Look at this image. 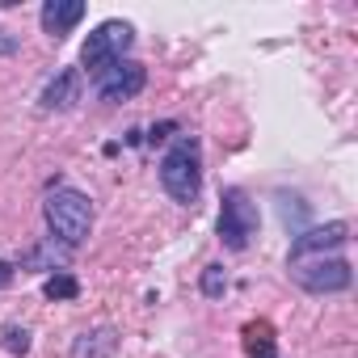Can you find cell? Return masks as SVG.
<instances>
[{
    "label": "cell",
    "instance_id": "6da1fadb",
    "mask_svg": "<svg viewBox=\"0 0 358 358\" xmlns=\"http://www.w3.org/2000/svg\"><path fill=\"white\" fill-rule=\"evenodd\" d=\"M160 186L173 203L194 207L203 194V148L194 135H177V143L160 160Z\"/></svg>",
    "mask_w": 358,
    "mask_h": 358
},
{
    "label": "cell",
    "instance_id": "7a4b0ae2",
    "mask_svg": "<svg viewBox=\"0 0 358 358\" xmlns=\"http://www.w3.org/2000/svg\"><path fill=\"white\" fill-rule=\"evenodd\" d=\"M43 215H47L51 236H59L64 245H80L89 236V228H93V203L72 186L51 190L47 203H43Z\"/></svg>",
    "mask_w": 358,
    "mask_h": 358
},
{
    "label": "cell",
    "instance_id": "3957f363",
    "mask_svg": "<svg viewBox=\"0 0 358 358\" xmlns=\"http://www.w3.org/2000/svg\"><path fill=\"white\" fill-rule=\"evenodd\" d=\"M131 43H135V30L127 26V22H101L93 34H89V43L80 47V64H85V72L97 80V76H106L114 64H122V55L131 51Z\"/></svg>",
    "mask_w": 358,
    "mask_h": 358
},
{
    "label": "cell",
    "instance_id": "277c9868",
    "mask_svg": "<svg viewBox=\"0 0 358 358\" xmlns=\"http://www.w3.org/2000/svg\"><path fill=\"white\" fill-rule=\"evenodd\" d=\"M257 207L249 203L245 190H224V207H220V241L228 249H249L253 236H257Z\"/></svg>",
    "mask_w": 358,
    "mask_h": 358
},
{
    "label": "cell",
    "instance_id": "5b68a950",
    "mask_svg": "<svg viewBox=\"0 0 358 358\" xmlns=\"http://www.w3.org/2000/svg\"><path fill=\"white\" fill-rule=\"evenodd\" d=\"M291 274L312 295H333V291H345L354 282V270L341 257H329V262L324 257H303V262H291Z\"/></svg>",
    "mask_w": 358,
    "mask_h": 358
},
{
    "label": "cell",
    "instance_id": "8992f818",
    "mask_svg": "<svg viewBox=\"0 0 358 358\" xmlns=\"http://www.w3.org/2000/svg\"><path fill=\"white\" fill-rule=\"evenodd\" d=\"M143 85H148V72H143V64H135V59H122V64H114L106 76H97L101 101H131Z\"/></svg>",
    "mask_w": 358,
    "mask_h": 358
},
{
    "label": "cell",
    "instance_id": "52a82bcc",
    "mask_svg": "<svg viewBox=\"0 0 358 358\" xmlns=\"http://www.w3.org/2000/svg\"><path fill=\"white\" fill-rule=\"evenodd\" d=\"M345 241H350V224H341V220H333V224H324V228H308V232L295 236V245H291V262L324 257L329 249H341Z\"/></svg>",
    "mask_w": 358,
    "mask_h": 358
},
{
    "label": "cell",
    "instance_id": "ba28073f",
    "mask_svg": "<svg viewBox=\"0 0 358 358\" xmlns=\"http://www.w3.org/2000/svg\"><path fill=\"white\" fill-rule=\"evenodd\" d=\"M80 17H85V0H47L43 5V30L51 38L72 34V26H80Z\"/></svg>",
    "mask_w": 358,
    "mask_h": 358
},
{
    "label": "cell",
    "instance_id": "9c48e42d",
    "mask_svg": "<svg viewBox=\"0 0 358 358\" xmlns=\"http://www.w3.org/2000/svg\"><path fill=\"white\" fill-rule=\"evenodd\" d=\"M80 101V72L64 68L47 89H43V110H72Z\"/></svg>",
    "mask_w": 358,
    "mask_h": 358
},
{
    "label": "cell",
    "instance_id": "30bf717a",
    "mask_svg": "<svg viewBox=\"0 0 358 358\" xmlns=\"http://www.w3.org/2000/svg\"><path fill=\"white\" fill-rule=\"evenodd\" d=\"M241 337H245V354H249V358H274V354H278V341H274L270 320H249Z\"/></svg>",
    "mask_w": 358,
    "mask_h": 358
},
{
    "label": "cell",
    "instance_id": "8fae6325",
    "mask_svg": "<svg viewBox=\"0 0 358 358\" xmlns=\"http://www.w3.org/2000/svg\"><path fill=\"white\" fill-rule=\"evenodd\" d=\"M118 350V333L114 329H97L72 341V358H110Z\"/></svg>",
    "mask_w": 358,
    "mask_h": 358
},
{
    "label": "cell",
    "instance_id": "7c38bea8",
    "mask_svg": "<svg viewBox=\"0 0 358 358\" xmlns=\"http://www.w3.org/2000/svg\"><path fill=\"white\" fill-rule=\"evenodd\" d=\"M43 295H47V299H76V295H80V282H76L72 274L55 270V274L43 282Z\"/></svg>",
    "mask_w": 358,
    "mask_h": 358
},
{
    "label": "cell",
    "instance_id": "4fadbf2b",
    "mask_svg": "<svg viewBox=\"0 0 358 358\" xmlns=\"http://www.w3.org/2000/svg\"><path fill=\"white\" fill-rule=\"evenodd\" d=\"M224 291H228L224 266H207V270H203V295H207V299H224Z\"/></svg>",
    "mask_w": 358,
    "mask_h": 358
},
{
    "label": "cell",
    "instance_id": "5bb4252c",
    "mask_svg": "<svg viewBox=\"0 0 358 358\" xmlns=\"http://www.w3.org/2000/svg\"><path fill=\"white\" fill-rule=\"evenodd\" d=\"M5 350H9V354H26V350H30V333L13 324V329L5 333Z\"/></svg>",
    "mask_w": 358,
    "mask_h": 358
},
{
    "label": "cell",
    "instance_id": "9a60e30c",
    "mask_svg": "<svg viewBox=\"0 0 358 358\" xmlns=\"http://www.w3.org/2000/svg\"><path fill=\"white\" fill-rule=\"evenodd\" d=\"M169 131H177V122H160V127H152V143H160V139H169Z\"/></svg>",
    "mask_w": 358,
    "mask_h": 358
},
{
    "label": "cell",
    "instance_id": "2e32d148",
    "mask_svg": "<svg viewBox=\"0 0 358 358\" xmlns=\"http://www.w3.org/2000/svg\"><path fill=\"white\" fill-rule=\"evenodd\" d=\"M9 282H13V266H9V262H0V291H5Z\"/></svg>",
    "mask_w": 358,
    "mask_h": 358
}]
</instances>
